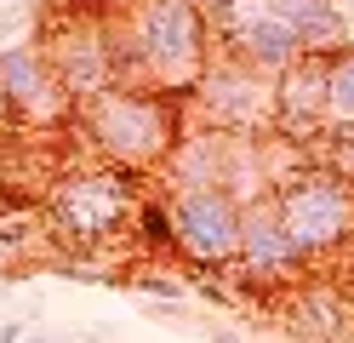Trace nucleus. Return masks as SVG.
Returning a JSON list of instances; mask_svg holds the SVG:
<instances>
[{
    "label": "nucleus",
    "mask_w": 354,
    "mask_h": 343,
    "mask_svg": "<svg viewBox=\"0 0 354 343\" xmlns=\"http://www.w3.org/2000/svg\"><path fill=\"white\" fill-rule=\"evenodd\" d=\"M24 343H46V337H24Z\"/></svg>",
    "instance_id": "22"
},
{
    "label": "nucleus",
    "mask_w": 354,
    "mask_h": 343,
    "mask_svg": "<svg viewBox=\"0 0 354 343\" xmlns=\"http://www.w3.org/2000/svg\"><path fill=\"white\" fill-rule=\"evenodd\" d=\"M109 35H115L120 80L166 91L177 103L194 98V86L217 52L212 17L194 0H126L120 17L109 23Z\"/></svg>",
    "instance_id": "2"
},
{
    "label": "nucleus",
    "mask_w": 354,
    "mask_h": 343,
    "mask_svg": "<svg viewBox=\"0 0 354 343\" xmlns=\"http://www.w3.org/2000/svg\"><path fill=\"white\" fill-rule=\"evenodd\" d=\"M183 132H189V103L131 80H115L97 98L75 103V126H69L86 160H103V166L131 177H154Z\"/></svg>",
    "instance_id": "3"
},
{
    "label": "nucleus",
    "mask_w": 354,
    "mask_h": 343,
    "mask_svg": "<svg viewBox=\"0 0 354 343\" xmlns=\"http://www.w3.org/2000/svg\"><path fill=\"white\" fill-rule=\"evenodd\" d=\"M280 326L292 343H354V286L337 274H303L280 297Z\"/></svg>",
    "instance_id": "12"
},
{
    "label": "nucleus",
    "mask_w": 354,
    "mask_h": 343,
    "mask_svg": "<svg viewBox=\"0 0 354 343\" xmlns=\"http://www.w3.org/2000/svg\"><path fill=\"white\" fill-rule=\"evenodd\" d=\"M194 6H201L206 17H217V12H223V6H229V0H194Z\"/></svg>",
    "instance_id": "21"
},
{
    "label": "nucleus",
    "mask_w": 354,
    "mask_h": 343,
    "mask_svg": "<svg viewBox=\"0 0 354 343\" xmlns=\"http://www.w3.org/2000/svg\"><path fill=\"white\" fill-rule=\"evenodd\" d=\"M212 343H246L240 332H229V326H212Z\"/></svg>",
    "instance_id": "20"
},
{
    "label": "nucleus",
    "mask_w": 354,
    "mask_h": 343,
    "mask_svg": "<svg viewBox=\"0 0 354 343\" xmlns=\"http://www.w3.org/2000/svg\"><path fill=\"white\" fill-rule=\"evenodd\" d=\"M303 274H308V263H303V252L292 246V235H286V218L274 206V189L246 200V206H240V258L229 269V281L246 286L252 304L280 309V297L292 292Z\"/></svg>",
    "instance_id": "7"
},
{
    "label": "nucleus",
    "mask_w": 354,
    "mask_h": 343,
    "mask_svg": "<svg viewBox=\"0 0 354 343\" xmlns=\"http://www.w3.org/2000/svg\"><path fill=\"white\" fill-rule=\"evenodd\" d=\"M331 166L343 177H354V143H331Z\"/></svg>",
    "instance_id": "18"
},
{
    "label": "nucleus",
    "mask_w": 354,
    "mask_h": 343,
    "mask_svg": "<svg viewBox=\"0 0 354 343\" xmlns=\"http://www.w3.org/2000/svg\"><path fill=\"white\" fill-rule=\"evenodd\" d=\"M12 29H35V6H6L0 12V40H6Z\"/></svg>",
    "instance_id": "17"
},
{
    "label": "nucleus",
    "mask_w": 354,
    "mask_h": 343,
    "mask_svg": "<svg viewBox=\"0 0 354 343\" xmlns=\"http://www.w3.org/2000/svg\"><path fill=\"white\" fill-rule=\"evenodd\" d=\"M0 86H6V103L17 114L24 137L35 143H52V137H69L75 126V98L63 91V80L52 75L40 40L24 35V40H6L0 46Z\"/></svg>",
    "instance_id": "9"
},
{
    "label": "nucleus",
    "mask_w": 354,
    "mask_h": 343,
    "mask_svg": "<svg viewBox=\"0 0 354 343\" xmlns=\"http://www.w3.org/2000/svg\"><path fill=\"white\" fill-rule=\"evenodd\" d=\"M126 286H138V292H149V297H160V304H183V297H189V281H183V274H160V269L126 274Z\"/></svg>",
    "instance_id": "15"
},
{
    "label": "nucleus",
    "mask_w": 354,
    "mask_h": 343,
    "mask_svg": "<svg viewBox=\"0 0 354 343\" xmlns=\"http://www.w3.org/2000/svg\"><path fill=\"white\" fill-rule=\"evenodd\" d=\"M269 189L308 274H337L354 263V177H343L331 160L297 155L286 172H274Z\"/></svg>",
    "instance_id": "4"
},
{
    "label": "nucleus",
    "mask_w": 354,
    "mask_h": 343,
    "mask_svg": "<svg viewBox=\"0 0 354 343\" xmlns=\"http://www.w3.org/2000/svg\"><path fill=\"white\" fill-rule=\"evenodd\" d=\"M212 40H217V52L252 63L263 75H280L292 58H303V35L269 6V0H229V6L212 17Z\"/></svg>",
    "instance_id": "10"
},
{
    "label": "nucleus",
    "mask_w": 354,
    "mask_h": 343,
    "mask_svg": "<svg viewBox=\"0 0 354 343\" xmlns=\"http://www.w3.org/2000/svg\"><path fill=\"white\" fill-rule=\"evenodd\" d=\"M143 189L149 177L115 172L103 160H63L40 195V235L69 263H103L115 246H131Z\"/></svg>",
    "instance_id": "1"
},
{
    "label": "nucleus",
    "mask_w": 354,
    "mask_h": 343,
    "mask_svg": "<svg viewBox=\"0 0 354 343\" xmlns=\"http://www.w3.org/2000/svg\"><path fill=\"white\" fill-rule=\"evenodd\" d=\"M269 6L303 35V52H337V46L354 40L348 35V12L337 0H269Z\"/></svg>",
    "instance_id": "13"
},
{
    "label": "nucleus",
    "mask_w": 354,
    "mask_h": 343,
    "mask_svg": "<svg viewBox=\"0 0 354 343\" xmlns=\"http://www.w3.org/2000/svg\"><path fill=\"white\" fill-rule=\"evenodd\" d=\"M189 121L217 126L229 137H269L274 126V75L240 63L229 52H212L201 86L189 98Z\"/></svg>",
    "instance_id": "8"
},
{
    "label": "nucleus",
    "mask_w": 354,
    "mask_h": 343,
    "mask_svg": "<svg viewBox=\"0 0 354 343\" xmlns=\"http://www.w3.org/2000/svg\"><path fill=\"white\" fill-rule=\"evenodd\" d=\"M12 143H24V126H17V114L6 103V86H0V149H12Z\"/></svg>",
    "instance_id": "16"
},
{
    "label": "nucleus",
    "mask_w": 354,
    "mask_h": 343,
    "mask_svg": "<svg viewBox=\"0 0 354 343\" xmlns=\"http://www.w3.org/2000/svg\"><path fill=\"white\" fill-rule=\"evenodd\" d=\"M40 52H46L52 75L63 80L75 103L97 98L103 86L120 80V63H115V35H109V17L86 12L80 0H52V6L35 12V29Z\"/></svg>",
    "instance_id": "5"
},
{
    "label": "nucleus",
    "mask_w": 354,
    "mask_h": 343,
    "mask_svg": "<svg viewBox=\"0 0 354 343\" xmlns=\"http://www.w3.org/2000/svg\"><path fill=\"white\" fill-rule=\"evenodd\" d=\"M326 143H354V40L337 46L326 69Z\"/></svg>",
    "instance_id": "14"
},
{
    "label": "nucleus",
    "mask_w": 354,
    "mask_h": 343,
    "mask_svg": "<svg viewBox=\"0 0 354 343\" xmlns=\"http://www.w3.org/2000/svg\"><path fill=\"white\" fill-rule=\"evenodd\" d=\"M326 69H331V52H303V58H292L274 75L269 143L303 149V155L315 143H326Z\"/></svg>",
    "instance_id": "11"
},
{
    "label": "nucleus",
    "mask_w": 354,
    "mask_h": 343,
    "mask_svg": "<svg viewBox=\"0 0 354 343\" xmlns=\"http://www.w3.org/2000/svg\"><path fill=\"white\" fill-rule=\"evenodd\" d=\"M166 195V229H171V258L201 281H223L240 258V200L223 183L201 189H160Z\"/></svg>",
    "instance_id": "6"
},
{
    "label": "nucleus",
    "mask_w": 354,
    "mask_h": 343,
    "mask_svg": "<svg viewBox=\"0 0 354 343\" xmlns=\"http://www.w3.org/2000/svg\"><path fill=\"white\" fill-rule=\"evenodd\" d=\"M24 337H29V332L17 326V320H6V326H0V343H24Z\"/></svg>",
    "instance_id": "19"
}]
</instances>
